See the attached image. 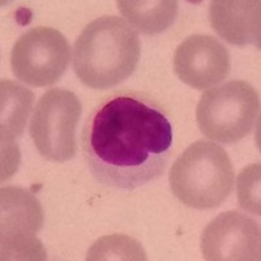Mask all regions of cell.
<instances>
[{"label": "cell", "instance_id": "obj_9", "mask_svg": "<svg viewBox=\"0 0 261 261\" xmlns=\"http://www.w3.org/2000/svg\"><path fill=\"white\" fill-rule=\"evenodd\" d=\"M174 71L193 89H208L227 77L231 71V58L217 38L195 34L176 47Z\"/></svg>", "mask_w": 261, "mask_h": 261}, {"label": "cell", "instance_id": "obj_12", "mask_svg": "<svg viewBox=\"0 0 261 261\" xmlns=\"http://www.w3.org/2000/svg\"><path fill=\"white\" fill-rule=\"evenodd\" d=\"M118 9L129 24L143 34H160L178 16V3L172 0H119Z\"/></svg>", "mask_w": 261, "mask_h": 261}, {"label": "cell", "instance_id": "obj_4", "mask_svg": "<svg viewBox=\"0 0 261 261\" xmlns=\"http://www.w3.org/2000/svg\"><path fill=\"white\" fill-rule=\"evenodd\" d=\"M260 113V99L252 85L232 80L205 92L196 110L204 136L221 144H235L252 130Z\"/></svg>", "mask_w": 261, "mask_h": 261}, {"label": "cell", "instance_id": "obj_10", "mask_svg": "<svg viewBox=\"0 0 261 261\" xmlns=\"http://www.w3.org/2000/svg\"><path fill=\"white\" fill-rule=\"evenodd\" d=\"M260 6L258 0H216L209 7V20L228 43L260 48Z\"/></svg>", "mask_w": 261, "mask_h": 261}, {"label": "cell", "instance_id": "obj_1", "mask_svg": "<svg viewBox=\"0 0 261 261\" xmlns=\"http://www.w3.org/2000/svg\"><path fill=\"white\" fill-rule=\"evenodd\" d=\"M172 139L171 119L158 102L143 93L115 92L88 115L81 148L95 180L135 190L162 175Z\"/></svg>", "mask_w": 261, "mask_h": 261}, {"label": "cell", "instance_id": "obj_11", "mask_svg": "<svg viewBox=\"0 0 261 261\" xmlns=\"http://www.w3.org/2000/svg\"><path fill=\"white\" fill-rule=\"evenodd\" d=\"M33 99V93L22 86L2 81V180L11 178L17 170V140L25 128Z\"/></svg>", "mask_w": 261, "mask_h": 261}, {"label": "cell", "instance_id": "obj_6", "mask_svg": "<svg viewBox=\"0 0 261 261\" xmlns=\"http://www.w3.org/2000/svg\"><path fill=\"white\" fill-rule=\"evenodd\" d=\"M71 59V47L59 30L32 28L18 38L11 53L12 72L28 85L45 88L62 79Z\"/></svg>", "mask_w": 261, "mask_h": 261}, {"label": "cell", "instance_id": "obj_8", "mask_svg": "<svg viewBox=\"0 0 261 261\" xmlns=\"http://www.w3.org/2000/svg\"><path fill=\"white\" fill-rule=\"evenodd\" d=\"M260 226L246 214L230 211L216 217L201 235V252L209 261L260 260Z\"/></svg>", "mask_w": 261, "mask_h": 261}, {"label": "cell", "instance_id": "obj_2", "mask_svg": "<svg viewBox=\"0 0 261 261\" xmlns=\"http://www.w3.org/2000/svg\"><path fill=\"white\" fill-rule=\"evenodd\" d=\"M140 53L134 28L118 16H102L86 25L74 42L73 71L92 89H111L134 73Z\"/></svg>", "mask_w": 261, "mask_h": 261}, {"label": "cell", "instance_id": "obj_5", "mask_svg": "<svg viewBox=\"0 0 261 261\" xmlns=\"http://www.w3.org/2000/svg\"><path fill=\"white\" fill-rule=\"evenodd\" d=\"M83 106L67 89L47 90L37 102L29 134L39 154L51 162H67L76 155V127Z\"/></svg>", "mask_w": 261, "mask_h": 261}, {"label": "cell", "instance_id": "obj_7", "mask_svg": "<svg viewBox=\"0 0 261 261\" xmlns=\"http://www.w3.org/2000/svg\"><path fill=\"white\" fill-rule=\"evenodd\" d=\"M2 260H45L37 232L43 225L38 200L18 187L2 188Z\"/></svg>", "mask_w": 261, "mask_h": 261}, {"label": "cell", "instance_id": "obj_13", "mask_svg": "<svg viewBox=\"0 0 261 261\" xmlns=\"http://www.w3.org/2000/svg\"><path fill=\"white\" fill-rule=\"evenodd\" d=\"M86 260H146V253L137 241L115 234L98 239L88 251Z\"/></svg>", "mask_w": 261, "mask_h": 261}, {"label": "cell", "instance_id": "obj_14", "mask_svg": "<svg viewBox=\"0 0 261 261\" xmlns=\"http://www.w3.org/2000/svg\"><path fill=\"white\" fill-rule=\"evenodd\" d=\"M238 200L242 209L260 216V163L242 170L238 179Z\"/></svg>", "mask_w": 261, "mask_h": 261}, {"label": "cell", "instance_id": "obj_3", "mask_svg": "<svg viewBox=\"0 0 261 261\" xmlns=\"http://www.w3.org/2000/svg\"><path fill=\"white\" fill-rule=\"evenodd\" d=\"M170 187L190 208L206 211L225 202L235 186V172L222 146L212 141L191 144L172 163Z\"/></svg>", "mask_w": 261, "mask_h": 261}]
</instances>
